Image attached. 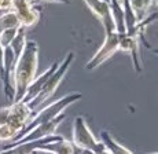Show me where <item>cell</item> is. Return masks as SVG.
<instances>
[{"label": "cell", "instance_id": "7402d4cb", "mask_svg": "<svg viewBox=\"0 0 158 154\" xmlns=\"http://www.w3.org/2000/svg\"><path fill=\"white\" fill-rule=\"evenodd\" d=\"M40 2H51V3H60V4H69L70 0H40Z\"/></svg>", "mask_w": 158, "mask_h": 154}, {"label": "cell", "instance_id": "83f0119b", "mask_svg": "<svg viewBox=\"0 0 158 154\" xmlns=\"http://www.w3.org/2000/svg\"><path fill=\"white\" fill-rule=\"evenodd\" d=\"M106 2H107V0H106Z\"/></svg>", "mask_w": 158, "mask_h": 154}, {"label": "cell", "instance_id": "ac0fdd59", "mask_svg": "<svg viewBox=\"0 0 158 154\" xmlns=\"http://www.w3.org/2000/svg\"><path fill=\"white\" fill-rule=\"evenodd\" d=\"M13 10V0H0V11H10Z\"/></svg>", "mask_w": 158, "mask_h": 154}, {"label": "cell", "instance_id": "277c9868", "mask_svg": "<svg viewBox=\"0 0 158 154\" xmlns=\"http://www.w3.org/2000/svg\"><path fill=\"white\" fill-rule=\"evenodd\" d=\"M72 142L77 149L85 152H95L103 146V142L95 138V135L88 127L87 120L83 116H77L73 121Z\"/></svg>", "mask_w": 158, "mask_h": 154}, {"label": "cell", "instance_id": "cb8c5ba5", "mask_svg": "<svg viewBox=\"0 0 158 154\" xmlns=\"http://www.w3.org/2000/svg\"><path fill=\"white\" fill-rule=\"evenodd\" d=\"M153 3H154V4H156L157 7H158V0H153Z\"/></svg>", "mask_w": 158, "mask_h": 154}, {"label": "cell", "instance_id": "d4e9b609", "mask_svg": "<svg viewBox=\"0 0 158 154\" xmlns=\"http://www.w3.org/2000/svg\"><path fill=\"white\" fill-rule=\"evenodd\" d=\"M81 154H88V152H85V150H81Z\"/></svg>", "mask_w": 158, "mask_h": 154}, {"label": "cell", "instance_id": "d6986e66", "mask_svg": "<svg viewBox=\"0 0 158 154\" xmlns=\"http://www.w3.org/2000/svg\"><path fill=\"white\" fill-rule=\"evenodd\" d=\"M89 154H111L110 152L107 150V147L105 146V143H103V146L101 147V149L95 150V152H89Z\"/></svg>", "mask_w": 158, "mask_h": 154}, {"label": "cell", "instance_id": "30bf717a", "mask_svg": "<svg viewBox=\"0 0 158 154\" xmlns=\"http://www.w3.org/2000/svg\"><path fill=\"white\" fill-rule=\"evenodd\" d=\"M58 65H59L58 62H54L52 65H51L50 68L47 69V70H44L43 73H40L39 76L35 77V80L30 83V85L28 87V89H26V94H25V96H23L22 102H25V103H29V102H32L35 98H37L39 94H40L41 89H43L44 84L47 83V80L50 78L51 74L55 72V69L58 68Z\"/></svg>", "mask_w": 158, "mask_h": 154}, {"label": "cell", "instance_id": "9c48e42d", "mask_svg": "<svg viewBox=\"0 0 158 154\" xmlns=\"http://www.w3.org/2000/svg\"><path fill=\"white\" fill-rule=\"evenodd\" d=\"M139 46H140V40L136 36H128L121 35L120 37V47L118 51H124V52L129 54L132 58V65L136 73H142V61H140V54H139Z\"/></svg>", "mask_w": 158, "mask_h": 154}, {"label": "cell", "instance_id": "ffe728a7", "mask_svg": "<svg viewBox=\"0 0 158 154\" xmlns=\"http://www.w3.org/2000/svg\"><path fill=\"white\" fill-rule=\"evenodd\" d=\"M3 58H4V47L0 44V72L3 69Z\"/></svg>", "mask_w": 158, "mask_h": 154}, {"label": "cell", "instance_id": "52a82bcc", "mask_svg": "<svg viewBox=\"0 0 158 154\" xmlns=\"http://www.w3.org/2000/svg\"><path fill=\"white\" fill-rule=\"evenodd\" d=\"M66 116L65 113L59 114L58 117H55L54 120H51V121L48 123H44V124H40V125H37L36 128H33L32 131L29 132L26 136L18 139L17 142H14V143H10V144H6V146L0 147V150H4V149H8V147L14 146V144H18V143H22V142H30V140H37V139H41V138H45V136H51V135L55 134V131L58 128H59V125L65 121Z\"/></svg>", "mask_w": 158, "mask_h": 154}, {"label": "cell", "instance_id": "5bb4252c", "mask_svg": "<svg viewBox=\"0 0 158 154\" xmlns=\"http://www.w3.org/2000/svg\"><path fill=\"white\" fill-rule=\"evenodd\" d=\"M131 4H132L133 10H135L138 19L142 21L143 18H146V14L148 13L150 7L154 3L153 0H131Z\"/></svg>", "mask_w": 158, "mask_h": 154}, {"label": "cell", "instance_id": "e0dca14e", "mask_svg": "<svg viewBox=\"0 0 158 154\" xmlns=\"http://www.w3.org/2000/svg\"><path fill=\"white\" fill-rule=\"evenodd\" d=\"M8 117H10V105L0 109V127L7 123Z\"/></svg>", "mask_w": 158, "mask_h": 154}, {"label": "cell", "instance_id": "8fae6325", "mask_svg": "<svg viewBox=\"0 0 158 154\" xmlns=\"http://www.w3.org/2000/svg\"><path fill=\"white\" fill-rule=\"evenodd\" d=\"M101 140L105 143V146L107 147V150L111 154H133L129 149H127L120 142H117V139L109 131H106V129H102L101 131Z\"/></svg>", "mask_w": 158, "mask_h": 154}, {"label": "cell", "instance_id": "8992f818", "mask_svg": "<svg viewBox=\"0 0 158 154\" xmlns=\"http://www.w3.org/2000/svg\"><path fill=\"white\" fill-rule=\"evenodd\" d=\"M13 11L17 14L22 28L35 26L40 19L41 10L35 7L33 0H13Z\"/></svg>", "mask_w": 158, "mask_h": 154}, {"label": "cell", "instance_id": "7c38bea8", "mask_svg": "<svg viewBox=\"0 0 158 154\" xmlns=\"http://www.w3.org/2000/svg\"><path fill=\"white\" fill-rule=\"evenodd\" d=\"M44 149L48 150V152L55 153V154H76L74 153L76 146L73 144V142L68 140V139H65V138H62L60 140L52 142V143H48Z\"/></svg>", "mask_w": 158, "mask_h": 154}, {"label": "cell", "instance_id": "9a60e30c", "mask_svg": "<svg viewBox=\"0 0 158 154\" xmlns=\"http://www.w3.org/2000/svg\"><path fill=\"white\" fill-rule=\"evenodd\" d=\"M26 41H28V39H26V29L21 26V28L18 29V33H17V36L14 37L13 43L10 44V47L13 48V51L15 52V55H17V56L21 55V52H22V50H23V47H25Z\"/></svg>", "mask_w": 158, "mask_h": 154}, {"label": "cell", "instance_id": "44dd1931", "mask_svg": "<svg viewBox=\"0 0 158 154\" xmlns=\"http://www.w3.org/2000/svg\"><path fill=\"white\" fill-rule=\"evenodd\" d=\"M32 154H55V153L48 152V150H45V149H37V150H35Z\"/></svg>", "mask_w": 158, "mask_h": 154}, {"label": "cell", "instance_id": "2e32d148", "mask_svg": "<svg viewBox=\"0 0 158 154\" xmlns=\"http://www.w3.org/2000/svg\"><path fill=\"white\" fill-rule=\"evenodd\" d=\"M21 28V26H19ZM19 28H11V29H6V31L0 32V44H2L3 47H8L11 43H13L14 37L17 36L18 33V29Z\"/></svg>", "mask_w": 158, "mask_h": 154}, {"label": "cell", "instance_id": "7a4b0ae2", "mask_svg": "<svg viewBox=\"0 0 158 154\" xmlns=\"http://www.w3.org/2000/svg\"><path fill=\"white\" fill-rule=\"evenodd\" d=\"M81 98H83V94L81 92L66 94V95H63L62 98L56 99V101L52 102V103H50V105H47V106L39 109V110L33 114V117L30 119V121L25 125V128L22 129V132L18 135V138L15 139V140L11 142V143L17 142L18 139L26 136V135H28L33 128H36V127L40 125V124H44V123H48V121H51V120H54L55 117L59 116V114H62L66 109L70 106V105H73L74 102H77V101H80ZM7 144H10V143H7Z\"/></svg>", "mask_w": 158, "mask_h": 154}, {"label": "cell", "instance_id": "5b68a950", "mask_svg": "<svg viewBox=\"0 0 158 154\" xmlns=\"http://www.w3.org/2000/svg\"><path fill=\"white\" fill-rule=\"evenodd\" d=\"M120 37H121V35L117 31L105 35V40H103L102 46L94 54L92 58L87 62V65H85L87 70H95L102 63H105L107 59H110L118 51V47H120Z\"/></svg>", "mask_w": 158, "mask_h": 154}, {"label": "cell", "instance_id": "ba28073f", "mask_svg": "<svg viewBox=\"0 0 158 154\" xmlns=\"http://www.w3.org/2000/svg\"><path fill=\"white\" fill-rule=\"evenodd\" d=\"M83 2L85 3V6L91 10V13L101 21L103 29H105V35L117 31L115 29L114 19L110 13L109 3L106 0H83Z\"/></svg>", "mask_w": 158, "mask_h": 154}, {"label": "cell", "instance_id": "4316f807", "mask_svg": "<svg viewBox=\"0 0 158 154\" xmlns=\"http://www.w3.org/2000/svg\"><path fill=\"white\" fill-rule=\"evenodd\" d=\"M88 154H89V152H88Z\"/></svg>", "mask_w": 158, "mask_h": 154}, {"label": "cell", "instance_id": "4fadbf2b", "mask_svg": "<svg viewBox=\"0 0 158 154\" xmlns=\"http://www.w3.org/2000/svg\"><path fill=\"white\" fill-rule=\"evenodd\" d=\"M21 23L18 19L17 14L13 10L10 11H4L0 15V32L6 31V29H11V28H19Z\"/></svg>", "mask_w": 158, "mask_h": 154}, {"label": "cell", "instance_id": "6da1fadb", "mask_svg": "<svg viewBox=\"0 0 158 154\" xmlns=\"http://www.w3.org/2000/svg\"><path fill=\"white\" fill-rule=\"evenodd\" d=\"M39 68V44L35 40H28L21 55L17 58L14 68V102H21L26 89L36 77ZM13 102V103H14Z\"/></svg>", "mask_w": 158, "mask_h": 154}, {"label": "cell", "instance_id": "3957f363", "mask_svg": "<svg viewBox=\"0 0 158 154\" xmlns=\"http://www.w3.org/2000/svg\"><path fill=\"white\" fill-rule=\"evenodd\" d=\"M73 61H74V52H73V51H69V52L65 55L63 61L58 65V68L55 69V72L51 74L50 78L47 80V83L44 84L43 89H41L40 94H39V96L28 103L29 107L33 110V114H35L39 109H41V106H43L45 102H47L48 99L54 95V94H55V91L58 89V87H59L60 83H62V80L66 77V74H68L69 68H70V65L73 63Z\"/></svg>", "mask_w": 158, "mask_h": 154}, {"label": "cell", "instance_id": "603a6c76", "mask_svg": "<svg viewBox=\"0 0 158 154\" xmlns=\"http://www.w3.org/2000/svg\"><path fill=\"white\" fill-rule=\"evenodd\" d=\"M151 51H153V54H156V55H158V48H150Z\"/></svg>", "mask_w": 158, "mask_h": 154}, {"label": "cell", "instance_id": "484cf974", "mask_svg": "<svg viewBox=\"0 0 158 154\" xmlns=\"http://www.w3.org/2000/svg\"><path fill=\"white\" fill-rule=\"evenodd\" d=\"M147 154H158V152H154V153H147Z\"/></svg>", "mask_w": 158, "mask_h": 154}]
</instances>
